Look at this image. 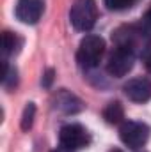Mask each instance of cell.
I'll return each instance as SVG.
<instances>
[{
  "instance_id": "obj_14",
  "label": "cell",
  "mask_w": 151,
  "mask_h": 152,
  "mask_svg": "<svg viewBox=\"0 0 151 152\" xmlns=\"http://www.w3.org/2000/svg\"><path fill=\"white\" fill-rule=\"evenodd\" d=\"M141 27H142V30L151 36V7L144 12V16H142V23H141Z\"/></svg>"
},
{
  "instance_id": "obj_3",
  "label": "cell",
  "mask_w": 151,
  "mask_h": 152,
  "mask_svg": "<svg viewBox=\"0 0 151 152\" xmlns=\"http://www.w3.org/2000/svg\"><path fill=\"white\" fill-rule=\"evenodd\" d=\"M151 129L148 124L144 122H137V120H126L121 124L119 127V138L121 142L128 147V149H142L148 140H150Z\"/></svg>"
},
{
  "instance_id": "obj_6",
  "label": "cell",
  "mask_w": 151,
  "mask_h": 152,
  "mask_svg": "<svg viewBox=\"0 0 151 152\" xmlns=\"http://www.w3.org/2000/svg\"><path fill=\"white\" fill-rule=\"evenodd\" d=\"M133 64H135V53L133 51L124 50V48H115L109 57L107 71L114 78H123L133 69Z\"/></svg>"
},
{
  "instance_id": "obj_15",
  "label": "cell",
  "mask_w": 151,
  "mask_h": 152,
  "mask_svg": "<svg viewBox=\"0 0 151 152\" xmlns=\"http://www.w3.org/2000/svg\"><path fill=\"white\" fill-rule=\"evenodd\" d=\"M53 75H55V73H53V69H48V71L44 73V76H43V81H41L44 88H50V87H52V81H53Z\"/></svg>"
},
{
  "instance_id": "obj_9",
  "label": "cell",
  "mask_w": 151,
  "mask_h": 152,
  "mask_svg": "<svg viewBox=\"0 0 151 152\" xmlns=\"http://www.w3.org/2000/svg\"><path fill=\"white\" fill-rule=\"evenodd\" d=\"M55 106H57L61 112H64V113H78V112L84 108L82 101H80L76 96L70 94L68 90H61V92L57 94Z\"/></svg>"
},
{
  "instance_id": "obj_11",
  "label": "cell",
  "mask_w": 151,
  "mask_h": 152,
  "mask_svg": "<svg viewBox=\"0 0 151 152\" xmlns=\"http://www.w3.org/2000/svg\"><path fill=\"white\" fill-rule=\"evenodd\" d=\"M18 46H20V39L16 34L5 30L2 34V50H4V55H11V53H16L18 51Z\"/></svg>"
},
{
  "instance_id": "obj_5",
  "label": "cell",
  "mask_w": 151,
  "mask_h": 152,
  "mask_svg": "<svg viewBox=\"0 0 151 152\" xmlns=\"http://www.w3.org/2000/svg\"><path fill=\"white\" fill-rule=\"evenodd\" d=\"M146 37H148V34L142 30V27H135V25H124L112 34L115 48H124V50H130L133 53L144 42Z\"/></svg>"
},
{
  "instance_id": "obj_4",
  "label": "cell",
  "mask_w": 151,
  "mask_h": 152,
  "mask_svg": "<svg viewBox=\"0 0 151 152\" xmlns=\"http://www.w3.org/2000/svg\"><path fill=\"white\" fill-rule=\"evenodd\" d=\"M59 143L66 151H80L89 147L91 143V134L89 131L80 126V124H66L59 131Z\"/></svg>"
},
{
  "instance_id": "obj_12",
  "label": "cell",
  "mask_w": 151,
  "mask_h": 152,
  "mask_svg": "<svg viewBox=\"0 0 151 152\" xmlns=\"http://www.w3.org/2000/svg\"><path fill=\"white\" fill-rule=\"evenodd\" d=\"M34 118H36V104L34 103H27V106L23 110V115H21V129L23 131L32 129Z\"/></svg>"
},
{
  "instance_id": "obj_7",
  "label": "cell",
  "mask_w": 151,
  "mask_h": 152,
  "mask_svg": "<svg viewBox=\"0 0 151 152\" xmlns=\"http://www.w3.org/2000/svg\"><path fill=\"white\" fill-rule=\"evenodd\" d=\"M44 11V0H18L14 14L25 25L38 23Z\"/></svg>"
},
{
  "instance_id": "obj_2",
  "label": "cell",
  "mask_w": 151,
  "mask_h": 152,
  "mask_svg": "<svg viewBox=\"0 0 151 152\" xmlns=\"http://www.w3.org/2000/svg\"><path fill=\"white\" fill-rule=\"evenodd\" d=\"M98 20V7L94 0H75L70 11V21L80 32H87Z\"/></svg>"
},
{
  "instance_id": "obj_13",
  "label": "cell",
  "mask_w": 151,
  "mask_h": 152,
  "mask_svg": "<svg viewBox=\"0 0 151 152\" xmlns=\"http://www.w3.org/2000/svg\"><path fill=\"white\" fill-rule=\"evenodd\" d=\"M103 2H105L107 9H110V11H126L133 5L135 0H103Z\"/></svg>"
},
{
  "instance_id": "obj_1",
  "label": "cell",
  "mask_w": 151,
  "mask_h": 152,
  "mask_svg": "<svg viewBox=\"0 0 151 152\" xmlns=\"http://www.w3.org/2000/svg\"><path fill=\"white\" fill-rule=\"evenodd\" d=\"M105 53V41L100 36L89 34L80 41L78 44V51H76V60L82 67L85 69H93L100 64L101 57Z\"/></svg>"
},
{
  "instance_id": "obj_8",
  "label": "cell",
  "mask_w": 151,
  "mask_h": 152,
  "mask_svg": "<svg viewBox=\"0 0 151 152\" xmlns=\"http://www.w3.org/2000/svg\"><path fill=\"white\" fill-rule=\"evenodd\" d=\"M123 90L133 103H146L151 99V81L148 78H132L124 83Z\"/></svg>"
},
{
  "instance_id": "obj_17",
  "label": "cell",
  "mask_w": 151,
  "mask_h": 152,
  "mask_svg": "<svg viewBox=\"0 0 151 152\" xmlns=\"http://www.w3.org/2000/svg\"><path fill=\"white\" fill-rule=\"evenodd\" d=\"M109 152H123L121 149H112V151H109Z\"/></svg>"
},
{
  "instance_id": "obj_10",
  "label": "cell",
  "mask_w": 151,
  "mask_h": 152,
  "mask_svg": "<svg viewBox=\"0 0 151 152\" xmlns=\"http://www.w3.org/2000/svg\"><path fill=\"white\" fill-rule=\"evenodd\" d=\"M103 118L109 124H119V122H123V118H124V108H123V104L119 101H110L105 106V110H103Z\"/></svg>"
},
{
  "instance_id": "obj_16",
  "label": "cell",
  "mask_w": 151,
  "mask_h": 152,
  "mask_svg": "<svg viewBox=\"0 0 151 152\" xmlns=\"http://www.w3.org/2000/svg\"><path fill=\"white\" fill-rule=\"evenodd\" d=\"M144 66H146L148 73H151V48H148L144 53Z\"/></svg>"
}]
</instances>
